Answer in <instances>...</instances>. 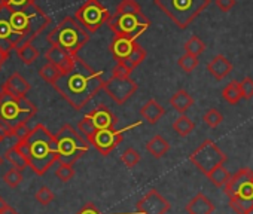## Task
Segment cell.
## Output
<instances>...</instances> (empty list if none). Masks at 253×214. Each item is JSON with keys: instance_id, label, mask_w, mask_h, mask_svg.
<instances>
[{"instance_id": "cell-1", "label": "cell", "mask_w": 253, "mask_h": 214, "mask_svg": "<svg viewBox=\"0 0 253 214\" xmlns=\"http://www.w3.org/2000/svg\"><path fill=\"white\" fill-rule=\"evenodd\" d=\"M52 86L73 109L81 110L101 89L103 77L101 71H94L82 58L76 57L75 64L61 73Z\"/></svg>"}, {"instance_id": "cell-2", "label": "cell", "mask_w": 253, "mask_h": 214, "mask_svg": "<svg viewBox=\"0 0 253 214\" xmlns=\"http://www.w3.org/2000/svg\"><path fill=\"white\" fill-rule=\"evenodd\" d=\"M14 146L38 176H43L58 161L55 136L49 133L43 124H38L30 128V133Z\"/></svg>"}, {"instance_id": "cell-3", "label": "cell", "mask_w": 253, "mask_h": 214, "mask_svg": "<svg viewBox=\"0 0 253 214\" xmlns=\"http://www.w3.org/2000/svg\"><path fill=\"white\" fill-rule=\"evenodd\" d=\"M225 193L229 198V207L235 214L253 213V170L243 168L225 186Z\"/></svg>"}, {"instance_id": "cell-4", "label": "cell", "mask_w": 253, "mask_h": 214, "mask_svg": "<svg viewBox=\"0 0 253 214\" xmlns=\"http://www.w3.org/2000/svg\"><path fill=\"white\" fill-rule=\"evenodd\" d=\"M89 37V33L75 20V17H64L46 39L51 46H58L72 55H78L88 43Z\"/></svg>"}, {"instance_id": "cell-5", "label": "cell", "mask_w": 253, "mask_h": 214, "mask_svg": "<svg viewBox=\"0 0 253 214\" xmlns=\"http://www.w3.org/2000/svg\"><path fill=\"white\" fill-rule=\"evenodd\" d=\"M154 3L183 30L210 5V0H154Z\"/></svg>"}, {"instance_id": "cell-6", "label": "cell", "mask_w": 253, "mask_h": 214, "mask_svg": "<svg viewBox=\"0 0 253 214\" xmlns=\"http://www.w3.org/2000/svg\"><path fill=\"white\" fill-rule=\"evenodd\" d=\"M58 162L64 165H73L79 158H82L88 149L89 143L76 131L72 125H63L55 134Z\"/></svg>"}, {"instance_id": "cell-7", "label": "cell", "mask_w": 253, "mask_h": 214, "mask_svg": "<svg viewBox=\"0 0 253 214\" xmlns=\"http://www.w3.org/2000/svg\"><path fill=\"white\" fill-rule=\"evenodd\" d=\"M36 112L38 107L27 97H15L0 91V121H5L15 128L27 124Z\"/></svg>"}, {"instance_id": "cell-8", "label": "cell", "mask_w": 253, "mask_h": 214, "mask_svg": "<svg viewBox=\"0 0 253 214\" xmlns=\"http://www.w3.org/2000/svg\"><path fill=\"white\" fill-rule=\"evenodd\" d=\"M115 36L126 37L131 40H137V37L151 27V21L145 14L133 12V14H113L106 23Z\"/></svg>"}, {"instance_id": "cell-9", "label": "cell", "mask_w": 253, "mask_h": 214, "mask_svg": "<svg viewBox=\"0 0 253 214\" xmlns=\"http://www.w3.org/2000/svg\"><path fill=\"white\" fill-rule=\"evenodd\" d=\"M189 161L206 176H209L216 167L226 162V155L211 140H204L189 156Z\"/></svg>"}, {"instance_id": "cell-10", "label": "cell", "mask_w": 253, "mask_h": 214, "mask_svg": "<svg viewBox=\"0 0 253 214\" xmlns=\"http://www.w3.org/2000/svg\"><path fill=\"white\" fill-rule=\"evenodd\" d=\"M110 18L107 8L100 0H85V3L75 12V20L91 35L104 26Z\"/></svg>"}, {"instance_id": "cell-11", "label": "cell", "mask_w": 253, "mask_h": 214, "mask_svg": "<svg viewBox=\"0 0 253 214\" xmlns=\"http://www.w3.org/2000/svg\"><path fill=\"white\" fill-rule=\"evenodd\" d=\"M101 88L106 91V94L116 104H124V103H126L136 94V91L139 89V85L131 77H116V76H112L110 79L103 80V86Z\"/></svg>"}, {"instance_id": "cell-12", "label": "cell", "mask_w": 253, "mask_h": 214, "mask_svg": "<svg viewBox=\"0 0 253 214\" xmlns=\"http://www.w3.org/2000/svg\"><path fill=\"white\" fill-rule=\"evenodd\" d=\"M124 140V136L121 131L112 128V130H100V131H95L86 142L89 144H92L95 147V150L103 155V156H107L110 152L115 150V147Z\"/></svg>"}, {"instance_id": "cell-13", "label": "cell", "mask_w": 253, "mask_h": 214, "mask_svg": "<svg viewBox=\"0 0 253 214\" xmlns=\"http://www.w3.org/2000/svg\"><path fill=\"white\" fill-rule=\"evenodd\" d=\"M9 12L11 9L0 5V49L6 54H11V51L17 49L20 45V37L11 29Z\"/></svg>"}, {"instance_id": "cell-14", "label": "cell", "mask_w": 253, "mask_h": 214, "mask_svg": "<svg viewBox=\"0 0 253 214\" xmlns=\"http://www.w3.org/2000/svg\"><path fill=\"white\" fill-rule=\"evenodd\" d=\"M170 208V202L157 189H151L137 202V211L140 214H166Z\"/></svg>"}, {"instance_id": "cell-15", "label": "cell", "mask_w": 253, "mask_h": 214, "mask_svg": "<svg viewBox=\"0 0 253 214\" xmlns=\"http://www.w3.org/2000/svg\"><path fill=\"white\" fill-rule=\"evenodd\" d=\"M85 116L89 119V122H91L94 131L112 130V128H115L116 124H118V118L107 109V107H106L104 104L97 106L94 110H91V112L86 113Z\"/></svg>"}, {"instance_id": "cell-16", "label": "cell", "mask_w": 253, "mask_h": 214, "mask_svg": "<svg viewBox=\"0 0 253 214\" xmlns=\"http://www.w3.org/2000/svg\"><path fill=\"white\" fill-rule=\"evenodd\" d=\"M137 40H131V39H126V37H121V36H115L110 42L109 51L112 54V57L115 58L116 63L122 64L126 58H128L136 46H137Z\"/></svg>"}, {"instance_id": "cell-17", "label": "cell", "mask_w": 253, "mask_h": 214, "mask_svg": "<svg viewBox=\"0 0 253 214\" xmlns=\"http://www.w3.org/2000/svg\"><path fill=\"white\" fill-rule=\"evenodd\" d=\"M78 55H72L69 54L67 51L58 48V46H51L48 48V51L45 52V58H46V63L52 64L54 67H57L61 73H66L73 64H75V60H76Z\"/></svg>"}, {"instance_id": "cell-18", "label": "cell", "mask_w": 253, "mask_h": 214, "mask_svg": "<svg viewBox=\"0 0 253 214\" xmlns=\"http://www.w3.org/2000/svg\"><path fill=\"white\" fill-rule=\"evenodd\" d=\"M32 89V85L29 83L27 79H24L20 73H12L5 83L2 85V91L15 95V97H26L29 94V91Z\"/></svg>"}, {"instance_id": "cell-19", "label": "cell", "mask_w": 253, "mask_h": 214, "mask_svg": "<svg viewBox=\"0 0 253 214\" xmlns=\"http://www.w3.org/2000/svg\"><path fill=\"white\" fill-rule=\"evenodd\" d=\"M166 110H164V107L154 98H151L149 101H146L143 106H142V109H140V116L151 125L160 122V119L164 116Z\"/></svg>"}, {"instance_id": "cell-20", "label": "cell", "mask_w": 253, "mask_h": 214, "mask_svg": "<svg viewBox=\"0 0 253 214\" xmlns=\"http://www.w3.org/2000/svg\"><path fill=\"white\" fill-rule=\"evenodd\" d=\"M186 211H188V214H213L214 205L204 193H197L188 202Z\"/></svg>"}, {"instance_id": "cell-21", "label": "cell", "mask_w": 253, "mask_h": 214, "mask_svg": "<svg viewBox=\"0 0 253 214\" xmlns=\"http://www.w3.org/2000/svg\"><path fill=\"white\" fill-rule=\"evenodd\" d=\"M207 70L210 71V74L217 79V80H222L225 79L231 70H232V64L229 63V60L223 55H216L209 64H207Z\"/></svg>"}, {"instance_id": "cell-22", "label": "cell", "mask_w": 253, "mask_h": 214, "mask_svg": "<svg viewBox=\"0 0 253 214\" xmlns=\"http://www.w3.org/2000/svg\"><path fill=\"white\" fill-rule=\"evenodd\" d=\"M192 104H194V98H192V95L188 92V91H185V89H179V91H176L173 95H171V98H170V106L173 107V109L176 110V112H179L180 115H185L191 107H192Z\"/></svg>"}, {"instance_id": "cell-23", "label": "cell", "mask_w": 253, "mask_h": 214, "mask_svg": "<svg viewBox=\"0 0 253 214\" xmlns=\"http://www.w3.org/2000/svg\"><path fill=\"white\" fill-rule=\"evenodd\" d=\"M146 150H148L154 158L160 159V158H163V156L170 150V144H169V142H167L163 136L157 134V136H154V137L146 143Z\"/></svg>"}, {"instance_id": "cell-24", "label": "cell", "mask_w": 253, "mask_h": 214, "mask_svg": "<svg viewBox=\"0 0 253 214\" xmlns=\"http://www.w3.org/2000/svg\"><path fill=\"white\" fill-rule=\"evenodd\" d=\"M15 51H17V55L20 57V60L26 66H32L39 58V51L33 43H24V45L18 46Z\"/></svg>"}, {"instance_id": "cell-25", "label": "cell", "mask_w": 253, "mask_h": 214, "mask_svg": "<svg viewBox=\"0 0 253 214\" xmlns=\"http://www.w3.org/2000/svg\"><path fill=\"white\" fill-rule=\"evenodd\" d=\"M173 130H174L180 137H186V136H189V134L195 130V124H194L192 119H189L186 115H180V116L173 122Z\"/></svg>"}, {"instance_id": "cell-26", "label": "cell", "mask_w": 253, "mask_h": 214, "mask_svg": "<svg viewBox=\"0 0 253 214\" xmlns=\"http://www.w3.org/2000/svg\"><path fill=\"white\" fill-rule=\"evenodd\" d=\"M207 177H209V180H210L216 187H225L226 183H228L229 178H231V174H229V171H228L223 165H219V167H216Z\"/></svg>"}, {"instance_id": "cell-27", "label": "cell", "mask_w": 253, "mask_h": 214, "mask_svg": "<svg viewBox=\"0 0 253 214\" xmlns=\"http://www.w3.org/2000/svg\"><path fill=\"white\" fill-rule=\"evenodd\" d=\"M5 159L12 165V168H17V170H20V171H23V170H26V168L29 167L26 158L18 152V149H17L15 146H12L11 149L6 150Z\"/></svg>"}, {"instance_id": "cell-28", "label": "cell", "mask_w": 253, "mask_h": 214, "mask_svg": "<svg viewBox=\"0 0 253 214\" xmlns=\"http://www.w3.org/2000/svg\"><path fill=\"white\" fill-rule=\"evenodd\" d=\"M145 58H146V51L142 48V45H137L136 49H134V52L122 63V66H125L130 71H133L137 66H140V64L145 61ZM118 64H119V63H118Z\"/></svg>"}, {"instance_id": "cell-29", "label": "cell", "mask_w": 253, "mask_h": 214, "mask_svg": "<svg viewBox=\"0 0 253 214\" xmlns=\"http://www.w3.org/2000/svg\"><path fill=\"white\" fill-rule=\"evenodd\" d=\"M223 98L229 103V104H237L243 97H241V91H240V85L237 80H232L231 83H228L223 91H222Z\"/></svg>"}, {"instance_id": "cell-30", "label": "cell", "mask_w": 253, "mask_h": 214, "mask_svg": "<svg viewBox=\"0 0 253 214\" xmlns=\"http://www.w3.org/2000/svg\"><path fill=\"white\" fill-rule=\"evenodd\" d=\"M183 48H185V54L198 57V55H201V54L206 51V43H204L198 36H192V37L185 43Z\"/></svg>"}, {"instance_id": "cell-31", "label": "cell", "mask_w": 253, "mask_h": 214, "mask_svg": "<svg viewBox=\"0 0 253 214\" xmlns=\"http://www.w3.org/2000/svg\"><path fill=\"white\" fill-rule=\"evenodd\" d=\"M36 3V0H0V5L6 6L11 11H24Z\"/></svg>"}, {"instance_id": "cell-32", "label": "cell", "mask_w": 253, "mask_h": 214, "mask_svg": "<svg viewBox=\"0 0 253 214\" xmlns=\"http://www.w3.org/2000/svg\"><path fill=\"white\" fill-rule=\"evenodd\" d=\"M39 74H41V77H42L45 82H48V83H51V85H52V83L55 82V79L61 74V71H60L57 67H54L52 64L46 63L45 66H42V67H41Z\"/></svg>"}, {"instance_id": "cell-33", "label": "cell", "mask_w": 253, "mask_h": 214, "mask_svg": "<svg viewBox=\"0 0 253 214\" xmlns=\"http://www.w3.org/2000/svg\"><path fill=\"white\" fill-rule=\"evenodd\" d=\"M121 161L128 168H134L140 162V153L136 149L128 147L126 150H124V153L121 155Z\"/></svg>"}, {"instance_id": "cell-34", "label": "cell", "mask_w": 253, "mask_h": 214, "mask_svg": "<svg viewBox=\"0 0 253 214\" xmlns=\"http://www.w3.org/2000/svg\"><path fill=\"white\" fill-rule=\"evenodd\" d=\"M179 67L185 71V73H191L198 67V57L189 55V54H183L179 60H177Z\"/></svg>"}, {"instance_id": "cell-35", "label": "cell", "mask_w": 253, "mask_h": 214, "mask_svg": "<svg viewBox=\"0 0 253 214\" xmlns=\"http://www.w3.org/2000/svg\"><path fill=\"white\" fill-rule=\"evenodd\" d=\"M23 178H24V177H23V171H20V170H17V168H11V170L6 171L5 176H3V181H5L9 187H12V189L18 187V186L21 184Z\"/></svg>"}, {"instance_id": "cell-36", "label": "cell", "mask_w": 253, "mask_h": 214, "mask_svg": "<svg viewBox=\"0 0 253 214\" xmlns=\"http://www.w3.org/2000/svg\"><path fill=\"white\" fill-rule=\"evenodd\" d=\"M140 6L136 0H121V3L116 6L115 14H133V12H140Z\"/></svg>"}, {"instance_id": "cell-37", "label": "cell", "mask_w": 253, "mask_h": 214, "mask_svg": "<svg viewBox=\"0 0 253 214\" xmlns=\"http://www.w3.org/2000/svg\"><path fill=\"white\" fill-rule=\"evenodd\" d=\"M203 121H204V122H206V125H209L210 128H216V127H219V125L222 124L223 116H222V113H220L219 110H216V109H210V110H207V112L204 113Z\"/></svg>"}, {"instance_id": "cell-38", "label": "cell", "mask_w": 253, "mask_h": 214, "mask_svg": "<svg viewBox=\"0 0 253 214\" xmlns=\"http://www.w3.org/2000/svg\"><path fill=\"white\" fill-rule=\"evenodd\" d=\"M55 176L58 180H61L63 183H67L70 181L73 177H75V170L72 165H64V164H60L55 170Z\"/></svg>"}, {"instance_id": "cell-39", "label": "cell", "mask_w": 253, "mask_h": 214, "mask_svg": "<svg viewBox=\"0 0 253 214\" xmlns=\"http://www.w3.org/2000/svg\"><path fill=\"white\" fill-rule=\"evenodd\" d=\"M35 198H36V201H38L41 205H48V204H51V202L55 199V195H54V192H52L49 187L42 186V187L36 192Z\"/></svg>"}, {"instance_id": "cell-40", "label": "cell", "mask_w": 253, "mask_h": 214, "mask_svg": "<svg viewBox=\"0 0 253 214\" xmlns=\"http://www.w3.org/2000/svg\"><path fill=\"white\" fill-rule=\"evenodd\" d=\"M241 97L246 100H250L253 97V79L252 77H244L241 82H238Z\"/></svg>"}, {"instance_id": "cell-41", "label": "cell", "mask_w": 253, "mask_h": 214, "mask_svg": "<svg viewBox=\"0 0 253 214\" xmlns=\"http://www.w3.org/2000/svg\"><path fill=\"white\" fill-rule=\"evenodd\" d=\"M29 133H30V128L27 127V124H21V125L14 128V136L12 137H15L17 142H18V140H23Z\"/></svg>"}, {"instance_id": "cell-42", "label": "cell", "mask_w": 253, "mask_h": 214, "mask_svg": "<svg viewBox=\"0 0 253 214\" xmlns=\"http://www.w3.org/2000/svg\"><path fill=\"white\" fill-rule=\"evenodd\" d=\"M130 74H131V71L128 69H126L125 66H122V64H118V63H116V66H115V69L112 71V76H116V77H130Z\"/></svg>"}, {"instance_id": "cell-43", "label": "cell", "mask_w": 253, "mask_h": 214, "mask_svg": "<svg viewBox=\"0 0 253 214\" xmlns=\"http://www.w3.org/2000/svg\"><path fill=\"white\" fill-rule=\"evenodd\" d=\"M216 6L222 12H228L235 6V0H216Z\"/></svg>"}, {"instance_id": "cell-44", "label": "cell", "mask_w": 253, "mask_h": 214, "mask_svg": "<svg viewBox=\"0 0 253 214\" xmlns=\"http://www.w3.org/2000/svg\"><path fill=\"white\" fill-rule=\"evenodd\" d=\"M78 214H101V213L97 210V207L92 202H88L78 211Z\"/></svg>"}, {"instance_id": "cell-45", "label": "cell", "mask_w": 253, "mask_h": 214, "mask_svg": "<svg viewBox=\"0 0 253 214\" xmlns=\"http://www.w3.org/2000/svg\"><path fill=\"white\" fill-rule=\"evenodd\" d=\"M0 214H18V211L14 207H11L9 204H6L2 210H0Z\"/></svg>"}, {"instance_id": "cell-46", "label": "cell", "mask_w": 253, "mask_h": 214, "mask_svg": "<svg viewBox=\"0 0 253 214\" xmlns=\"http://www.w3.org/2000/svg\"><path fill=\"white\" fill-rule=\"evenodd\" d=\"M9 58V54H6L5 51L0 49V69H2V66L6 63V60Z\"/></svg>"}, {"instance_id": "cell-47", "label": "cell", "mask_w": 253, "mask_h": 214, "mask_svg": "<svg viewBox=\"0 0 253 214\" xmlns=\"http://www.w3.org/2000/svg\"><path fill=\"white\" fill-rule=\"evenodd\" d=\"M5 205H6V201H5V199H3L2 196H0V210H2V208H3Z\"/></svg>"}, {"instance_id": "cell-48", "label": "cell", "mask_w": 253, "mask_h": 214, "mask_svg": "<svg viewBox=\"0 0 253 214\" xmlns=\"http://www.w3.org/2000/svg\"><path fill=\"white\" fill-rule=\"evenodd\" d=\"M3 162H5V158H3V156H0V167L3 165Z\"/></svg>"}, {"instance_id": "cell-49", "label": "cell", "mask_w": 253, "mask_h": 214, "mask_svg": "<svg viewBox=\"0 0 253 214\" xmlns=\"http://www.w3.org/2000/svg\"><path fill=\"white\" fill-rule=\"evenodd\" d=\"M2 142H3V140H2V139H0V143H2Z\"/></svg>"}]
</instances>
